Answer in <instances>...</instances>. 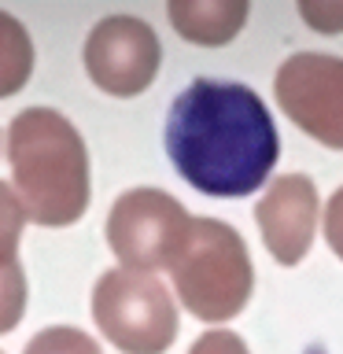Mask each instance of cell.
Returning a JSON list of instances; mask_svg holds the SVG:
<instances>
[{
	"mask_svg": "<svg viewBox=\"0 0 343 354\" xmlns=\"http://www.w3.org/2000/svg\"><path fill=\"white\" fill-rule=\"evenodd\" d=\"M188 354H248V343L229 328H214V332H203Z\"/></svg>",
	"mask_w": 343,
	"mask_h": 354,
	"instance_id": "cell-12",
	"label": "cell"
},
{
	"mask_svg": "<svg viewBox=\"0 0 343 354\" xmlns=\"http://www.w3.org/2000/svg\"><path fill=\"white\" fill-rule=\"evenodd\" d=\"M93 317L122 354H163L177 336L174 295L155 281V273H104L93 292Z\"/></svg>",
	"mask_w": 343,
	"mask_h": 354,
	"instance_id": "cell-4",
	"label": "cell"
},
{
	"mask_svg": "<svg viewBox=\"0 0 343 354\" xmlns=\"http://www.w3.org/2000/svg\"><path fill=\"white\" fill-rule=\"evenodd\" d=\"M277 104L303 133L325 148L343 151V59L321 52H295L273 82Z\"/></svg>",
	"mask_w": 343,
	"mask_h": 354,
	"instance_id": "cell-6",
	"label": "cell"
},
{
	"mask_svg": "<svg viewBox=\"0 0 343 354\" xmlns=\"http://www.w3.org/2000/svg\"><path fill=\"white\" fill-rule=\"evenodd\" d=\"M170 277L185 310L210 325L237 317L254 284L248 243L218 218H192L170 262Z\"/></svg>",
	"mask_w": 343,
	"mask_h": 354,
	"instance_id": "cell-3",
	"label": "cell"
},
{
	"mask_svg": "<svg viewBox=\"0 0 343 354\" xmlns=\"http://www.w3.org/2000/svg\"><path fill=\"white\" fill-rule=\"evenodd\" d=\"M262 243L281 266H295L314 243L317 229V188L306 174L277 177L254 207Z\"/></svg>",
	"mask_w": 343,
	"mask_h": 354,
	"instance_id": "cell-8",
	"label": "cell"
},
{
	"mask_svg": "<svg viewBox=\"0 0 343 354\" xmlns=\"http://www.w3.org/2000/svg\"><path fill=\"white\" fill-rule=\"evenodd\" d=\"M166 15L185 41L229 44L248 19V4L243 0H170Z\"/></svg>",
	"mask_w": 343,
	"mask_h": 354,
	"instance_id": "cell-9",
	"label": "cell"
},
{
	"mask_svg": "<svg viewBox=\"0 0 343 354\" xmlns=\"http://www.w3.org/2000/svg\"><path fill=\"white\" fill-rule=\"evenodd\" d=\"M159 37L148 22L133 15H111L96 22L85 41V71L111 96H137L159 74Z\"/></svg>",
	"mask_w": 343,
	"mask_h": 354,
	"instance_id": "cell-7",
	"label": "cell"
},
{
	"mask_svg": "<svg viewBox=\"0 0 343 354\" xmlns=\"http://www.w3.org/2000/svg\"><path fill=\"white\" fill-rule=\"evenodd\" d=\"M299 15H303L317 33H343V0H325V4L303 0V4H299Z\"/></svg>",
	"mask_w": 343,
	"mask_h": 354,
	"instance_id": "cell-11",
	"label": "cell"
},
{
	"mask_svg": "<svg viewBox=\"0 0 343 354\" xmlns=\"http://www.w3.org/2000/svg\"><path fill=\"white\" fill-rule=\"evenodd\" d=\"M22 354H100V347H96V339L85 336V332L55 325V328L37 332V336L26 343Z\"/></svg>",
	"mask_w": 343,
	"mask_h": 354,
	"instance_id": "cell-10",
	"label": "cell"
},
{
	"mask_svg": "<svg viewBox=\"0 0 343 354\" xmlns=\"http://www.w3.org/2000/svg\"><path fill=\"white\" fill-rule=\"evenodd\" d=\"M192 225L188 210L163 188H129L111 203L107 243L126 270L155 273L170 270L185 232Z\"/></svg>",
	"mask_w": 343,
	"mask_h": 354,
	"instance_id": "cell-5",
	"label": "cell"
},
{
	"mask_svg": "<svg viewBox=\"0 0 343 354\" xmlns=\"http://www.w3.org/2000/svg\"><path fill=\"white\" fill-rule=\"evenodd\" d=\"M166 155L192 188L229 199L266 185L281 140L254 88L196 77L170 104Z\"/></svg>",
	"mask_w": 343,
	"mask_h": 354,
	"instance_id": "cell-1",
	"label": "cell"
},
{
	"mask_svg": "<svg viewBox=\"0 0 343 354\" xmlns=\"http://www.w3.org/2000/svg\"><path fill=\"white\" fill-rule=\"evenodd\" d=\"M8 192L33 225H74L89 207V151L52 107H26L8 126Z\"/></svg>",
	"mask_w": 343,
	"mask_h": 354,
	"instance_id": "cell-2",
	"label": "cell"
},
{
	"mask_svg": "<svg viewBox=\"0 0 343 354\" xmlns=\"http://www.w3.org/2000/svg\"><path fill=\"white\" fill-rule=\"evenodd\" d=\"M325 240H328V248L343 259V188L328 199V207H325Z\"/></svg>",
	"mask_w": 343,
	"mask_h": 354,
	"instance_id": "cell-13",
	"label": "cell"
}]
</instances>
